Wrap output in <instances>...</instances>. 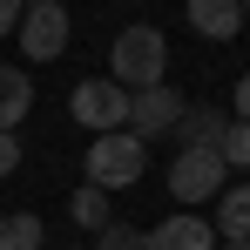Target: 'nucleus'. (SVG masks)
Instances as JSON below:
<instances>
[{
    "label": "nucleus",
    "instance_id": "obj_4",
    "mask_svg": "<svg viewBox=\"0 0 250 250\" xmlns=\"http://www.w3.org/2000/svg\"><path fill=\"white\" fill-rule=\"evenodd\" d=\"M68 115H75L82 128H95V135L128 128V88H115L108 75H95V82H82L75 95H68Z\"/></svg>",
    "mask_w": 250,
    "mask_h": 250
},
{
    "label": "nucleus",
    "instance_id": "obj_17",
    "mask_svg": "<svg viewBox=\"0 0 250 250\" xmlns=\"http://www.w3.org/2000/svg\"><path fill=\"white\" fill-rule=\"evenodd\" d=\"M21 14H27V0H0V41L21 27Z\"/></svg>",
    "mask_w": 250,
    "mask_h": 250
},
{
    "label": "nucleus",
    "instance_id": "obj_13",
    "mask_svg": "<svg viewBox=\"0 0 250 250\" xmlns=\"http://www.w3.org/2000/svg\"><path fill=\"white\" fill-rule=\"evenodd\" d=\"M216 128H223V115H216V108H183L176 135H183V149H203V142H216Z\"/></svg>",
    "mask_w": 250,
    "mask_h": 250
},
{
    "label": "nucleus",
    "instance_id": "obj_6",
    "mask_svg": "<svg viewBox=\"0 0 250 250\" xmlns=\"http://www.w3.org/2000/svg\"><path fill=\"white\" fill-rule=\"evenodd\" d=\"M14 34H21V54L27 61H54L68 47V7H27Z\"/></svg>",
    "mask_w": 250,
    "mask_h": 250
},
{
    "label": "nucleus",
    "instance_id": "obj_5",
    "mask_svg": "<svg viewBox=\"0 0 250 250\" xmlns=\"http://www.w3.org/2000/svg\"><path fill=\"white\" fill-rule=\"evenodd\" d=\"M176 122H183V95H176L169 82L128 95V135H135V142H149V135H176Z\"/></svg>",
    "mask_w": 250,
    "mask_h": 250
},
{
    "label": "nucleus",
    "instance_id": "obj_16",
    "mask_svg": "<svg viewBox=\"0 0 250 250\" xmlns=\"http://www.w3.org/2000/svg\"><path fill=\"white\" fill-rule=\"evenodd\" d=\"M14 169H21V135L0 128V176H14Z\"/></svg>",
    "mask_w": 250,
    "mask_h": 250
},
{
    "label": "nucleus",
    "instance_id": "obj_1",
    "mask_svg": "<svg viewBox=\"0 0 250 250\" xmlns=\"http://www.w3.org/2000/svg\"><path fill=\"white\" fill-rule=\"evenodd\" d=\"M169 75V41H163V27H122L115 34V47H108V82L128 88V95H142V88H156Z\"/></svg>",
    "mask_w": 250,
    "mask_h": 250
},
{
    "label": "nucleus",
    "instance_id": "obj_15",
    "mask_svg": "<svg viewBox=\"0 0 250 250\" xmlns=\"http://www.w3.org/2000/svg\"><path fill=\"white\" fill-rule=\"evenodd\" d=\"M95 250H142V230H128V223H115V216H108V223L95 230Z\"/></svg>",
    "mask_w": 250,
    "mask_h": 250
},
{
    "label": "nucleus",
    "instance_id": "obj_2",
    "mask_svg": "<svg viewBox=\"0 0 250 250\" xmlns=\"http://www.w3.org/2000/svg\"><path fill=\"white\" fill-rule=\"evenodd\" d=\"M142 169H149V142H135L128 128H108V135H95L88 142V183L95 189H128V183H142Z\"/></svg>",
    "mask_w": 250,
    "mask_h": 250
},
{
    "label": "nucleus",
    "instance_id": "obj_21",
    "mask_svg": "<svg viewBox=\"0 0 250 250\" xmlns=\"http://www.w3.org/2000/svg\"><path fill=\"white\" fill-rule=\"evenodd\" d=\"M237 7H244V14H250V0H237Z\"/></svg>",
    "mask_w": 250,
    "mask_h": 250
},
{
    "label": "nucleus",
    "instance_id": "obj_14",
    "mask_svg": "<svg viewBox=\"0 0 250 250\" xmlns=\"http://www.w3.org/2000/svg\"><path fill=\"white\" fill-rule=\"evenodd\" d=\"M68 216H75L82 230H102V223H108V189H95V183H88V189H75Z\"/></svg>",
    "mask_w": 250,
    "mask_h": 250
},
{
    "label": "nucleus",
    "instance_id": "obj_10",
    "mask_svg": "<svg viewBox=\"0 0 250 250\" xmlns=\"http://www.w3.org/2000/svg\"><path fill=\"white\" fill-rule=\"evenodd\" d=\"M216 237L250 244V183H237V189H223V196H216Z\"/></svg>",
    "mask_w": 250,
    "mask_h": 250
},
{
    "label": "nucleus",
    "instance_id": "obj_8",
    "mask_svg": "<svg viewBox=\"0 0 250 250\" xmlns=\"http://www.w3.org/2000/svg\"><path fill=\"white\" fill-rule=\"evenodd\" d=\"M189 27L203 41H237L244 34V7L237 0H189Z\"/></svg>",
    "mask_w": 250,
    "mask_h": 250
},
{
    "label": "nucleus",
    "instance_id": "obj_3",
    "mask_svg": "<svg viewBox=\"0 0 250 250\" xmlns=\"http://www.w3.org/2000/svg\"><path fill=\"white\" fill-rule=\"evenodd\" d=\"M223 183H230V169L216 149H176V163H169V189H176V203H209V196H223Z\"/></svg>",
    "mask_w": 250,
    "mask_h": 250
},
{
    "label": "nucleus",
    "instance_id": "obj_12",
    "mask_svg": "<svg viewBox=\"0 0 250 250\" xmlns=\"http://www.w3.org/2000/svg\"><path fill=\"white\" fill-rule=\"evenodd\" d=\"M0 250H41V216H34V209L0 216Z\"/></svg>",
    "mask_w": 250,
    "mask_h": 250
},
{
    "label": "nucleus",
    "instance_id": "obj_7",
    "mask_svg": "<svg viewBox=\"0 0 250 250\" xmlns=\"http://www.w3.org/2000/svg\"><path fill=\"white\" fill-rule=\"evenodd\" d=\"M142 250H216V223H203L196 209H183V216H163V223L142 237Z\"/></svg>",
    "mask_w": 250,
    "mask_h": 250
},
{
    "label": "nucleus",
    "instance_id": "obj_19",
    "mask_svg": "<svg viewBox=\"0 0 250 250\" xmlns=\"http://www.w3.org/2000/svg\"><path fill=\"white\" fill-rule=\"evenodd\" d=\"M27 7H68V0H27Z\"/></svg>",
    "mask_w": 250,
    "mask_h": 250
},
{
    "label": "nucleus",
    "instance_id": "obj_20",
    "mask_svg": "<svg viewBox=\"0 0 250 250\" xmlns=\"http://www.w3.org/2000/svg\"><path fill=\"white\" fill-rule=\"evenodd\" d=\"M216 250H250V244H237V237H230V244H216Z\"/></svg>",
    "mask_w": 250,
    "mask_h": 250
},
{
    "label": "nucleus",
    "instance_id": "obj_18",
    "mask_svg": "<svg viewBox=\"0 0 250 250\" xmlns=\"http://www.w3.org/2000/svg\"><path fill=\"white\" fill-rule=\"evenodd\" d=\"M230 115H237V122H250V75L230 88Z\"/></svg>",
    "mask_w": 250,
    "mask_h": 250
},
{
    "label": "nucleus",
    "instance_id": "obj_9",
    "mask_svg": "<svg viewBox=\"0 0 250 250\" xmlns=\"http://www.w3.org/2000/svg\"><path fill=\"white\" fill-rule=\"evenodd\" d=\"M27 108H34V75H21V68H0V128L14 135V128L27 122Z\"/></svg>",
    "mask_w": 250,
    "mask_h": 250
},
{
    "label": "nucleus",
    "instance_id": "obj_11",
    "mask_svg": "<svg viewBox=\"0 0 250 250\" xmlns=\"http://www.w3.org/2000/svg\"><path fill=\"white\" fill-rule=\"evenodd\" d=\"M209 149L223 156V169H250V122H230V115H223V128H216Z\"/></svg>",
    "mask_w": 250,
    "mask_h": 250
}]
</instances>
